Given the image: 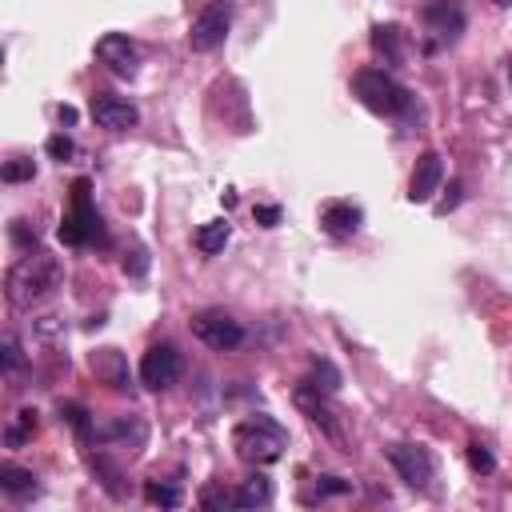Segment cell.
Instances as JSON below:
<instances>
[{"label":"cell","mask_w":512,"mask_h":512,"mask_svg":"<svg viewBox=\"0 0 512 512\" xmlns=\"http://www.w3.org/2000/svg\"><path fill=\"white\" fill-rule=\"evenodd\" d=\"M60 284H64V264H60L52 252H40V248L28 252V256H20V260L8 268V280H4L8 300H12L16 308H32L36 300L52 296Z\"/></svg>","instance_id":"6da1fadb"},{"label":"cell","mask_w":512,"mask_h":512,"mask_svg":"<svg viewBox=\"0 0 512 512\" xmlns=\"http://www.w3.org/2000/svg\"><path fill=\"white\" fill-rule=\"evenodd\" d=\"M232 448H236V456H240L244 464L264 468V464H276V460L284 456L288 432H284L280 420L256 412V416H248V420H240V424L232 428Z\"/></svg>","instance_id":"7a4b0ae2"},{"label":"cell","mask_w":512,"mask_h":512,"mask_svg":"<svg viewBox=\"0 0 512 512\" xmlns=\"http://www.w3.org/2000/svg\"><path fill=\"white\" fill-rule=\"evenodd\" d=\"M352 92L360 96L364 108H372L380 116H400L412 108V92L400 80H392L384 68H360L352 76Z\"/></svg>","instance_id":"3957f363"},{"label":"cell","mask_w":512,"mask_h":512,"mask_svg":"<svg viewBox=\"0 0 512 512\" xmlns=\"http://www.w3.org/2000/svg\"><path fill=\"white\" fill-rule=\"evenodd\" d=\"M88 192H92V184L88 180H76L72 184V208L60 220V240L72 244V248H84V244H100L104 240V220L92 208V196Z\"/></svg>","instance_id":"277c9868"},{"label":"cell","mask_w":512,"mask_h":512,"mask_svg":"<svg viewBox=\"0 0 512 512\" xmlns=\"http://www.w3.org/2000/svg\"><path fill=\"white\" fill-rule=\"evenodd\" d=\"M384 456H388V464L396 468V476H400L408 488H428V480H432V472H436V460H432V452H428L424 444H404V440H396V444L384 448Z\"/></svg>","instance_id":"5b68a950"},{"label":"cell","mask_w":512,"mask_h":512,"mask_svg":"<svg viewBox=\"0 0 512 512\" xmlns=\"http://www.w3.org/2000/svg\"><path fill=\"white\" fill-rule=\"evenodd\" d=\"M228 28H232V8H228V0H212L208 8L196 12V20H192V28H188L192 52H212V48H220L224 36H228Z\"/></svg>","instance_id":"8992f818"},{"label":"cell","mask_w":512,"mask_h":512,"mask_svg":"<svg viewBox=\"0 0 512 512\" xmlns=\"http://www.w3.org/2000/svg\"><path fill=\"white\" fill-rule=\"evenodd\" d=\"M192 336H196L200 344L216 348V352H228V348H236V344L244 340V328H240V320H232L228 312L208 308V312H196V316H192Z\"/></svg>","instance_id":"52a82bcc"},{"label":"cell","mask_w":512,"mask_h":512,"mask_svg":"<svg viewBox=\"0 0 512 512\" xmlns=\"http://www.w3.org/2000/svg\"><path fill=\"white\" fill-rule=\"evenodd\" d=\"M176 376H180V352H176V344H152L144 352V360H140V384L152 388V392H160V388L176 384Z\"/></svg>","instance_id":"ba28073f"},{"label":"cell","mask_w":512,"mask_h":512,"mask_svg":"<svg viewBox=\"0 0 512 512\" xmlns=\"http://www.w3.org/2000/svg\"><path fill=\"white\" fill-rule=\"evenodd\" d=\"M88 112L108 132H128V128L140 124V108L132 100H124V96H112V92H96L92 104H88Z\"/></svg>","instance_id":"9c48e42d"},{"label":"cell","mask_w":512,"mask_h":512,"mask_svg":"<svg viewBox=\"0 0 512 512\" xmlns=\"http://www.w3.org/2000/svg\"><path fill=\"white\" fill-rule=\"evenodd\" d=\"M96 56H100V64L108 68V72H116V76H136V64H140V52H136V44L124 36V32H108V36H100L96 40Z\"/></svg>","instance_id":"30bf717a"},{"label":"cell","mask_w":512,"mask_h":512,"mask_svg":"<svg viewBox=\"0 0 512 512\" xmlns=\"http://www.w3.org/2000/svg\"><path fill=\"white\" fill-rule=\"evenodd\" d=\"M420 16H424V28H428L436 40H444V44H452V40L464 32V8H460L456 0H428Z\"/></svg>","instance_id":"8fae6325"},{"label":"cell","mask_w":512,"mask_h":512,"mask_svg":"<svg viewBox=\"0 0 512 512\" xmlns=\"http://www.w3.org/2000/svg\"><path fill=\"white\" fill-rule=\"evenodd\" d=\"M324 396H328V392H320V388H316V384H308V380H304V384L292 392L296 408H300V412H304V416H308L316 428H324L332 440H340V424H336V412H332V404H328Z\"/></svg>","instance_id":"7c38bea8"},{"label":"cell","mask_w":512,"mask_h":512,"mask_svg":"<svg viewBox=\"0 0 512 512\" xmlns=\"http://www.w3.org/2000/svg\"><path fill=\"white\" fill-rule=\"evenodd\" d=\"M440 180H444V160H440V152H420V160H416V168H412V180H408V200H412V204H428L432 192L440 188Z\"/></svg>","instance_id":"4fadbf2b"},{"label":"cell","mask_w":512,"mask_h":512,"mask_svg":"<svg viewBox=\"0 0 512 512\" xmlns=\"http://www.w3.org/2000/svg\"><path fill=\"white\" fill-rule=\"evenodd\" d=\"M360 224H364V212H360L352 200H328V204L320 208V228H324L328 236H336V240L356 236Z\"/></svg>","instance_id":"5bb4252c"},{"label":"cell","mask_w":512,"mask_h":512,"mask_svg":"<svg viewBox=\"0 0 512 512\" xmlns=\"http://www.w3.org/2000/svg\"><path fill=\"white\" fill-rule=\"evenodd\" d=\"M372 52L384 64H400L404 60V32L396 24H376L372 28Z\"/></svg>","instance_id":"9a60e30c"},{"label":"cell","mask_w":512,"mask_h":512,"mask_svg":"<svg viewBox=\"0 0 512 512\" xmlns=\"http://www.w3.org/2000/svg\"><path fill=\"white\" fill-rule=\"evenodd\" d=\"M92 372H96L100 380H108L112 388H128V364H124V356H120L116 348H100V352L92 356Z\"/></svg>","instance_id":"2e32d148"},{"label":"cell","mask_w":512,"mask_h":512,"mask_svg":"<svg viewBox=\"0 0 512 512\" xmlns=\"http://www.w3.org/2000/svg\"><path fill=\"white\" fill-rule=\"evenodd\" d=\"M228 236H232V224L220 216V220H204L200 228H196V236H192V244L204 252V256H216V252H224V244H228Z\"/></svg>","instance_id":"e0dca14e"},{"label":"cell","mask_w":512,"mask_h":512,"mask_svg":"<svg viewBox=\"0 0 512 512\" xmlns=\"http://www.w3.org/2000/svg\"><path fill=\"white\" fill-rule=\"evenodd\" d=\"M0 488H4L8 496L24 500V496H32V492H36V476H32V468H20V464H0Z\"/></svg>","instance_id":"ac0fdd59"},{"label":"cell","mask_w":512,"mask_h":512,"mask_svg":"<svg viewBox=\"0 0 512 512\" xmlns=\"http://www.w3.org/2000/svg\"><path fill=\"white\" fill-rule=\"evenodd\" d=\"M92 436L96 440H136V444H144V424L136 420V416H120V420H108V424H96L92 428Z\"/></svg>","instance_id":"d6986e66"},{"label":"cell","mask_w":512,"mask_h":512,"mask_svg":"<svg viewBox=\"0 0 512 512\" xmlns=\"http://www.w3.org/2000/svg\"><path fill=\"white\" fill-rule=\"evenodd\" d=\"M36 424H40V420H36V408H20V412L12 416V424L4 428V444H8V448H20L24 440L36 436Z\"/></svg>","instance_id":"ffe728a7"},{"label":"cell","mask_w":512,"mask_h":512,"mask_svg":"<svg viewBox=\"0 0 512 512\" xmlns=\"http://www.w3.org/2000/svg\"><path fill=\"white\" fill-rule=\"evenodd\" d=\"M272 500V484L268 476H252L244 488H236V508H260Z\"/></svg>","instance_id":"44dd1931"},{"label":"cell","mask_w":512,"mask_h":512,"mask_svg":"<svg viewBox=\"0 0 512 512\" xmlns=\"http://www.w3.org/2000/svg\"><path fill=\"white\" fill-rule=\"evenodd\" d=\"M92 472L100 476V484L108 488V496H124V488H120V472H116V464L108 460V456H92Z\"/></svg>","instance_id":"7402d4cb"},{"label":"cell","mask_w":512,"mask_h":512,"mask_svg":"<svg viewBox=\"0 0 512 512\" xmlns=\"http://www.w3.org/2000/svg\"><path fill=\"white\" fill-rule=\"evenodd\" d=\"M308 384H316L320 392H328V396H332V392L340 388V372H336L328 360H312V380H308Z\"/></svg>","instance_id":"603a6c76"},{"label":"cell","mask_w":512,"mask_h":512,"mask_svg":"<svg viewBox=\"0 0 512 512\" xmlns=\"http://www.w3.org/2000/svg\"><path fill=\"white\" fill-rule=\"evenodd\" d=\"M144 500H148V504H160V508H176V504H180V488L148 480V484H144Z\"/></svg>","instance_id":"cb8c5ba5"},{"label":"cell","mask_w":512,"mask_h":512,"mask_svg":"<svg viewBox=\"0 0 512 512\" xmlns=\"http://www.w3.org/2000/svg\"><path fill=\"white\" fill-rule=\"evenodd\" d=\"M0 176H4V184H20V180H32V176H36V164H32L28 156H12V160L0 168Z\"/></svg>","instance_id":"d4e9b609"},{"label":"cell","mask_w":512,"mask_h":512,"mask_svg":"<svg viewBox=\"0 0 512 512\" xmlns=\"http://www.w3.org/2000/svg\"><path fill=\"white\" fill-rule=\"evenodd\" d=\"M60 416L76 428V436H92V424H88V412L80 404H60Z\"/></svg>","instance_id":"484cf974"},{"label":"cell","mask_w":512,"mask_h":512,"mask_svg":"<svg viewBox=\"0 0 512 512\" xmlns=\"http://www.w3.org/2000/svg\"><path fill=\"white\" fill-rule=\"evenodd\" d=\"M468 464H472V472H492V468H496L492 452H488L480 440H472V444H468Z\"/></svg>","instance_id":"4316f807"},{"label":"cell","mask_w":512,"mask_h":512,"mask_svg":"<svg viewBox=\"0 0 512 512\" xmlns=\"http://www.w3.org/2000/svg\"><path fill=\"white\" fill-rule=\"evenodd\" d=\"M200 504H204V508H236V492H228V488H208V492L200 496Z\"/></svg>","instance_id":"83f0119b"},{"label":"cell","mask_w":512,"mask_h":512,"mask_svg":"<svg viewBox=\"0 0 512 512\" xmlns=\"http://www.w3.org/2000/svg\"><path fill=\"white\" fill-rule=\"evenodd\" d=\"M252 216H256L260 228H276V224H280V208H276V204H256Z\"/></svg>","instance_id":"f1b7e54d"},{"label":"cell","mask_w":512,"mask_h":512,"mask_svg":"<svg viewBox=\"0 0 512 512\" xmlns=\"http://www.w3.org/2000/svg\"><path fill=\"white\" fill-rule=\"evenodd\" d=\"M12 240L32 252L36 248V228H28V220H12Z\"/></svg>","instance_id":"f546056e"},{"label":"cell","mask_w":512,"mask_h":512,"mask_svg":"<svg viewBox=\"0 0 512 512\" xmlns=\"http://www.w3.org/2000/svg\"><path fill=\"white\" fill-rule=\"evenodd\" d=\"M124 272L128 276H144L148 272V252L144 248H132V256H124Z\"/></svg>","instance_id":"4dcf8cb0"},{"label":"cell","mask_w":512,"mask_h":512,"mask_svg":"<svg viewBox=\"0 0 512 512\" xmlns=\"http://www.w3.org/2000/svg\"><path fill=\"white\" fill-rule=\"evenodd\" d=\"M16 368H20V344L16 336H4V372L16 376Z\"/></svg>","instance_id":"1f68e13d"},{"label":"cell","mask_w":512,"mask_h":512,"mask_svg":"<svg viewBox=\"0 0 512 512\" xmlns=\"http://www.w3.org/2000/svg\"><path fill=\"white\" fill-rule=\"evenodd\" d=\"M316 488H320V496H340V492H352V484H348V480H340V476H320V480H316Z\"/></svg>","instance_id":"d6a6232c"},{"label":"cell","mask_w":512,"mask_h":512,"mask_svg":"<svg viewBox=\"0 0 512 512\" xmlns=\"http://www.w3.org/2000/svg\"><path fill=\"white\" fill-rule=\"evenodd\" d=\"M48 152H52L56 160H68V156L76 152V144H72L68 136H60V132H56V136H48Z\"/></svg>","instance_id":"836d02e7"},{"label":"cell","mask_w":512,"mask_h":512,"mask_svg":"<svg viewBox=\"0 0 512 512\" xmlns=\"http://www.w3.org/2000/svg\"><path fill=\"white\" fill-rule=\"evenodd\" d=\"M456 204H460V180H452V184H448V200H444L436 212H448V208H456Z\"/></svg>","instance_id":"e575fe53"},{"label":"cell","mask_w":512,"mask_h":512,"mask_svg":"<svg viewBox=\"0 0 512 512\" xmlns=\"http://www.w3.org/2000/svg\"><path fill=\"white\" fill-rule=\"evenodd\" d=\"M56 116H60V124H76V108H68V104H60Z\"/></svg>","instance_id":"d590c367"},{"label":"cell","mask_w":512,"mask_h":512,"mask_svg":"<svg viewBox=\"0 0 512 512\" xmlns=\"http://www.w3.org/2000/svg\"><path fill=\"white\" fill-rule=\"evenodd\" d=\"M496 4H512V0H496Z\"/></svg>","instance_id":"8d00e7d4"},{"label":"cell","mask_w":512,"mask_h":512,"mask_svg":"<svg viewBox=\"0 0 512 512\" xmlns=\"http://www.w3.org/2000/svg\"><path fill=\"white\" fill-rule=\"evenodd\" d=\"M508 72H512V68H508Z\"/></svg>","instance_id":"74e56055"}]
</instances>
